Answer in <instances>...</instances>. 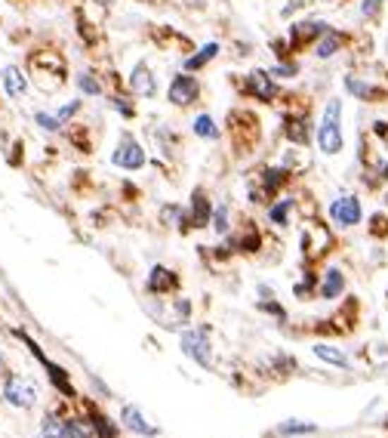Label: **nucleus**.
<instances>
[{
    "instance_id": "1",
    "label": "nucleus",
    "mask_w": 388,
    "mask_h": 438,
    "mask_svg": "<svg viewBox=\"0 0 388 438\" xmlns=\"http://www.w3.org/2000/svg\"><path fill=\"white\" fill-rule=\"evenodd\" d=\"M345 146L342 136V99H330L317 124V148L324 155H339Z\"/></svg>"
},
{
    "instance_id": "2",
    "label": "nucleus",
    "mask_w": 388,
    "mask_h": 438,
    "mask_svg": "<svg viewBox=\"0 0 388 438\" xmlns=\"http://www.w3.org/2000/svg\"><path fill=\"white\" fill-rule=\"evenodd\" d=\"M111 161H114L117 167H123V170H139V167L145 164V148H142L139 142L130 136V133H121V139H117V148H114Z\"/></svg>"
},
{
    "instance_id": "3",
    "label": "nucleus",
    "mask_w": 388,
    "mask_h": 438,
    "mask_svg": "<svg viewBox=\"0 0 388 438\" xmlns=\"http://www.w3.org/2000/svg\"><path fill=\"white\" fill-rule=\"evenodd\" d=\"M4 398L13 404V408H31V404L37 401V389L31 380H25V377H10L4 386Z\"/></svg>"
},
{
    "instance_id": "4",
    "label": "nucleus",
    "mask_w": 388,
    "mask_h": 438,
    "mask_svg": "<svg viewBox=\"0 0 388 438\" xmlns=\"http://www.w3.org/2000/svg\"><path fill=\"white\" fill-rule=\"evenodd\" d=\"M198 93H200L198 78H191V74H179V78H173L170 93H166V99H170L173 105L185 108V105H191L194 99H198Z\"/></svg>"
},
{
    "instance_id": "5",
    "label": "nucleus",
    "mask_w": 388,
    "mask_h": 438,
    "mask_svg": "<svg viewBox=\"0 0 388 438\" xmlns=\"http://www.w3.org/2000/svg\"><path fill=\"white\" fill-rule=\"evenodd\" d=\"M182 352L188 358H194L198 365H210V340H207V331L198 327V331H185L182 333Z\"/></svg>"
},
{
    "instance_id": "6",
    "label": "nucleus",
    "mask_w": 388,
    "mask_h": 438,
    "mask_svg": "<svg viewBox=\"0 0 388 438\" xmlns=\"http://www.w3.org/2000/svg\"><path fill=\"white\" fill-rule=\"evenodd\" d=\"M330 216H333V223H339V225H358L360 223V201L351 195L336 198L330 204Z\"/></svg>"
},
{
    "instance_id": "7",
    "label": "nucleus",
    "mask_w": 388,
    "mask_h": 438,
    "mask_svg": "<svg viewBox=\"0 0 388 438\" xmlns=\"http://www.w3.org/2000/svg\"><path fill=\"white\" fill-rule=\"evenodd\" d=\"M130 87L139 93V96H154L157 93V78H154V71L148 69L145 62H139L136 69H133V74H130Z\"/></svg>"
},
{
    "instance_id": "8",
    "label": "nucleus",
    "mask_w": 388,
    "mask_h": 438,
    "mask_svg": "<svg viewBox=\"0 0 388 438\" xmlns=\"http://www.w3.org/2000/svg\"><path fill=\"white\" fill-rule=\"evenodd\" d=\"M324 31H330V25L327 22H299L290 28V44L293 47H302L308 44V40H317Z\"/></svg>"
},
{
    "instance_id": "9",
    "label": "nucleus",
    "mask_w": 388,
    "mask_h": 438,
    "mask_svg": "<svg viewBox=\"0 0 388 438\" xmlns=\"http://www.w3.org/2000/svg\"><path fill=\"white\" fill-rule=\"evenodd\" d=\"M4 87H6V93H10L13 99H19V96L28 93V78L22 74V69L10 65V69H4Z\"/></svg>"
},
{
    "instance_id": "10",
    "label": "nucleus",
    "mask_w": 388,
    "mask_h": 438,
    "mask_svg": "<svg viewBox=\"0 0 388 438\" xmlns=\"http://www.w3.org/2000/svg\"><path fill=\"white\" fill-rule=\"evenodd\" d=\"M121 420L126 423V429H133V432H139V435H154L157 429L154 426H148V420L139 414L136 408H133V404H126V408L121 410Z\"/></svg>"
},
{
    "instance_id": "11",
    "label": "nucleus",
    "mask_w": 388,
    "mask_h": 438,
    "mask_svg": "<svg viewBox=\"0 0 388 438\" xmlns=\"http://www.w3.org/2000/svg\"><path fill=\"white\" fill-rule=\"evenodd\" d=\"M342 49V35L339 31H324V35L317 37V44H315V56L317 59H330L336 56Z\"/></svg>"
},
{
    "instance_id": "12",
    "label": "nucleus",
    "mask_w": 388,
    "mask_h": 438,
    "mask_svg": "<svg viewBox=\"0 0 388 438\" xmlns=\"http://www.w3.org/2000/svg\"><path fill=\"white\" fill-rule=\"evenodd\" d=\"M176 284V278L170 268H164V266H154L151 268V275H148V290L151 293H166Z\"/></svg>"
},
{
    "instance_id": "13",
    "label": "nucleus",
    "mask_w": 388,
    "mask_h": 438,
    "mask_svg": "<svg viewBox=\"0 0 388 438\" xmlns=\"http://www.w3.org/2000/svg\"><path fill=\"white\" fill-rule=\"evenodd\" d=\"M315 355H317L320 361H327V365L348 367V355H345L342 349H336V346H327V343H320V346H315Z\"/></svg>"
},
{
    "instance_id": "14",
    "label": "nucleus",
    "mask_w": 388,
    "mask_h": 438,
    "mask_svg": "<svg viewBox=\"0 0 388 438\" xmlns=\"http://www.w3.org/2000/svg\"><path fill=\"white\" fill-rule=\"evenodd\" d=\"M250 87H253V93H256L262 102H268V99L274 96V83H272V78L268 74H262V71H256V74H250Z\"/></svg>"
},
{
    "instance_id": "15",
    "label": "nucleus",
    "mask_w": 388,
    "mask_h": 438,
    "mask_svg": "<svg viewBox=\"0 0 388 438\" xmlns=\"http://www.w3.org/2000/svg\"><path fill=\"white\" fill-rule=\"evenodd\" d=\"M342 288H345L342 272H339V268H330L327 278H324V288H320V293H324L327 300H333V297H339V293H342Z\"/></svg>"
},
{
    "instance_id": "16",
    "label": "nucleus",
    "mask_w": 388,
    "mask_h": 438,
    "mask_svg": "<svg viewBox=\"0 0 388 438\" xmlns=\"http://www.w3.org/2000/svg\"><path fill=\"white\" fill-rule=\"evenodd\" d=\"M207 219H210V204L204 201V195H194L191 198V225L194 229H200V225H207Z\"/></svg>"
},
{
    "instance_id": "17",
    "label": "nucleus",
    "mask_w": 388,
    "mask_h": 438,
    "mask_svg": "<svg viewBox=\"0 0 388 438\" xmlns=\"http://www.w3.org/2000/svg\"><path fill=\"white\" fill-rule=\"evenodd\" d=\"M216 53H219V44H207L198 56H188V59H185V69H188V71H200V69H204V65L210 62V59L216 56Z\"/></svg>"
},
{
    "instance_id": "18",
    "label": "nucleus",
    "mask_w": 388,
    "mask_h": 438,
    "mask_svg": "<svg viewBox=\"0 0 388 438\" xmlns=\"http://www.w3.org/2000/svg\"><path fill=\"white\" fill-rule=\"evenodd\" d=\"M345 90L354 93L358 99H364V102H367V99H376V96H379V90H376V87H370V83L358 81V78H345Z\"/></svg>"
},
{
    "instance_id": "19",
    "label": "nucleus",
    "mask_w": 388,
    "mask_h": 438,
    "mask_svg": "<svg viewBox=\"0 0 388 438\" xmlns=\"http://www.w3.org/2000/svg\"><path fill=\"white\" fill-rule=\"evenodd\" d=\"M194 133H198L200 139H216L219 127H216V121L210 114H198V117H194Z\"/></svg>"
},
{
    "instance_id": "20",
    "label": "nucleus",
    "mask_w": 388,
    "mask_h": 438,
    "mask_svg": "<svg viewBox=\"0 0 388 438\" xmlns=\"http://www.w3.org/2000/svg\"><path fill=\"white\" fill-rule=\"evenodd\" d=\"M44 438H68V423H62V420H56V417H47Z\"/></svg>"
},
{
    "instance_id": "21",
    "label": "nucleus",
    "mask_w": 388,
    "mask_h": 438,
    "mask_svg": "<svg viewBox=\"0 0 388 438\" xmlns=\"http://www.w3.org/2000/svg\"><path fill=\"white\" fill-rule=\"evenodd\" d=\"M35 121H37L47 133H59V130H62V121H59L56 114H49V112H37V114H35Z\"/></svg>"
},
{
    "instance_id": "22",
    "label": "nucleus",
    "mask_w": 388,
    "mask_h": 438,
    "mask_svg": "<svg viewBox=\"0 0 388 438\" xmlns=\"http://www.w3.org/2000/svg\"><path fill=\"white\" fill-rule=\"evenodd\" d=\"M78 87L87 93V96H99V93H102V83L92 78V74H78Z\"/></svg>"
},
{
    "instance_id": "23",
    "label": "nucleus",
    "mask_w": 388,
    "mask_h": 438,
    "mask_svg": "<svg viewBox=\"0 0 388 438\" xmlns=\"http://www.w3.org/2000/svg\"><path fill=\"white\" fill-rule=\"evenodd\" d=\"M315 423H293V420H290V423H284L281 426V432L284 435H299V432H315Z\"/></svg>"
},
{
    "instance_id": "24",
    "label": "nucleus",
    "mask_w": 388,
    "mask_h": 438,
    "mask_svg": "<svg viewBox=\"0 0 388 438\" xmlns=\"http://www.w3.org/2000/svg\"><path fill=\"white\" fill-rule=\"evenodd\" d=\"M284 179H286L284 170H268V173H265V191H268V195H272L277 185H284Z\"/></svg>"
},
{
    "instance_id": "25",
    "label": "nucleus",
    "mask_w": 388,
    "mask_h": 438,
    "mask_svg": "<svg viewBox=\"0 0 388 438\" xmlns=\"http://www.w3.org/2000/svg\"><path fill=\"white\" fill-rule=\"evenodd\" d=\"M286 207H290V201H281V204L272 207V213H268V216H272L277 225H284V223H286Z\"/></svg>"
},
{
    "instance_id": "26",
    "label": "nucleus",
    "mask_w": 388,
    "mask_h": 438,
    "mask_svg": "<svg viewBox=\"0 0 388 438\" xmlns=\"http://www.w3.org/2000/svg\"><path fill=\"white\" fill-rule=\"evenodd\" d=\"M80 112V102H78V99H74V102H68V105H62V108H59V112H56V117H59V121H68V117L71 114H78Z\"/></svg>"
},
{
    "instance_id": "27",
    "label": "nucleus",
    "mask_w": 388,
    "mask_h": 438,
    "mask_svg": "<svg viewBox=\"0 0 388 438\" xmlns=\"http://www.w3.org/2000/svg\"><path fill=\"white\" fill-rule=\"evenodd\" d=\"M213 223H216V229H219V232L229 229V210H225V207L213 210Z\"/></svg>"
},
{
    "instance_id": "28",
    "label": "nucleus",
    "mask_w": 388,
    "mask_h": 438,
    "mask_svg": "<svg viewBox=\"0 0 388 438\" xmlns=\"http://www.w3.org/2000/svg\"><path fill=\"white\" fill-rule=\"evenodd\" d=\"M268 74H272V78H293V74H296V65H274Z\"/></svg>"
},
{
    "instance_id": "29",
    "label": "nucleus",
    "mask_w": 388,
    "mask_h": 438,
    "mask_svg": "<svg viewBox=\"0 0 388 438\" xmlns=\"http://www.w3.org/2000/svg\"><path fill=\"white\" fill-rule=\"evenodd\" d=\"M376 6H379V0H364V4H360V13H364V16H373Z\"/></svg>"
},
{
    "instance_id": "30",
    "label": "nucleus",
    "mask_w": 388,
    "mask_h": 438,
    "mask_svg": "<svg viewBox=\"0 0 388 438\" xmlns=\"http://www.w3.org/2000/svg\"><path fill=\"white\" fill-rule=\"evenodd\" d=\"M114 108H117V112H121V114H126V117H133V108H130V105H126V99H117V102H114Z\"/></svg>"
},
{
    "instance_id": "31",
    "label": "nucleus",
    "mask_w": 388,
    "mask_h": 438,
    "mask_svg": "<svg viewBox=\"0 0 388 438\" xmlns=\"http://www.w3.org/2000/svg\"><path fill=\"white\" fill-rule=\"evenodd\" d=\"M385 179H388V164H385Z\"/></svg>"
},
{
    "instance_id": "32",
    "label": "nucleus",
    "mask_w": 388,
    "mask_h": 438,
    "mask_svg": "<svg viewBox=\"0 0 388 438\" xmlns=\"http://www.w3.org/2000/svg\"><path fill=\"white\" fill-rule=\"evenodd\" d=\"M0 74H4V71H0Z\"/></svg>"
}]
</instances>
